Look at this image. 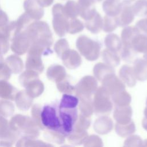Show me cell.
<instances>
[{
	"label": "cell",
	"instance_id": "1",
	"mask_svg": "<svg viewBox=\"0 0 147 147\" xmlns=\"http://www.w3.org/2000/svg\"><path fill=\"white\" fill-rule=\"evenodd\" d=\"M78 103L76 96L64 94L59 100L45 105L40 114L42 125L51 131L69 136L74 131L78 118Z\"/></svg>",
	"mask_w": 147,
	"mask_h": 147
},
{
	"label": "cell",
	"instance_id": "2",
	"mask_svg": "<svg viewBox=\"0 0 147 147\" xmlns=\"http://www.w3.org/2000/svg\"><path fill=\"white\" fill-rule=\"evenodd\" d=\"M24 7L27 12L37 17H40L43 14V9L37 0H25Z\"/></svg>",
	"mask_w": 147,
	"mask_h": 147
},
{
	"label": "cell",
	"instance_id": "9",
	"mask_svg": "<svg viewBox=\"0 0 147 147\" xmlns=\"http://www.w3.org/2000/svg\"><path fill=\"white\" fill-rule=\"evenodd\" d=\"M95 2L96 1V2H100V1H102V0H94Z\"/></svg>",
	"mask_w": 147,
	"mask_h": 147
},
{
	"label": "cell",
	"instance_id": "7",
	"mask_svg": "<svg viewBox=\"0 0 147 147\" xmlns=\"http://www.w3.org/2000/svg\"><path fill=\"white\" fill-rule=\"evenodd\" d=\"M54 0H37L40 6L42 7H48L52 5Z\"/></svg>",
	"mask_w": 147,
	"mask_h": 147
},
{
	"label": "cell",
	"instance_id": "6",
	"mask_svg": "<svg viewBox=\"0 0 147 147\" xmlns=\"http://www.w3.org/2000/svg\"><path fill=\"white\" fill-rule=\"evenodd\" d=\"M63 11L69 16H76L78 11L77 3L74 1H68L63 6Z\"/></svg>",
	"mask_w": 147,
	"mask_h": 147
},
{
	"label": "cell",
	"instance_id": "4",
	"mask_svg": "<svg viewBox=\"0 0 147 147\" xmlns=\"http://www.w3.org/2000/svg\"><path fill=\"white\" fill-rule=\"evenodd\" d=\"M78 10L82 16H87L95 12V1L94 0H78Z\"/></svg>",
	"mask_w": 147,
	"mask_h": 147
},
{
	"label": "cell",
	"instance_id": "8",
	"mask_svg": "<svg viewBox=\"0 0 147 147\" xmlns=\"http://www.w3.org/2000/svg\"><path fill=\"white\" fill-rule=\"evenodd\" d=\"M123 4H130L131 2L135 0H119Z\"/></svg>",
	"mask_w": 147,
	"mask_h": 147
},
{
	"label": "cell",
	"instance_id": "3",
	"mask_svg": "<svg viewBox=\"0 0 147 147\" xmlns=\"http://www.w3.org/2000/svg\"><path fill=\"white\" fill-rule=\"evenodd\" d=\"M122 5L119 0H105L102 3V7L106 13L116 14L121 11Z\"/></svg>",
	"mask_w": 147,
	"mask_h": 147
},
{
	"label": "cell",
	"instance_id": "5",
	"mask_svg": "<svg viewBox=\"0 0 147 147\" xmlns=\"http://www.w3.org/2000/svg\"><path fill=\"white\" fill-rule=\"evenodd\" d=\"M131 7L136 14L144 15L147 13V0H138Z\"/></svg>",
	"mask_w": 147,
	"mask_h": 147
}]
</instances>
